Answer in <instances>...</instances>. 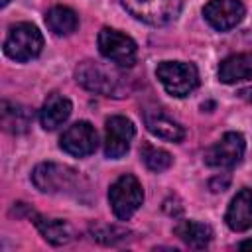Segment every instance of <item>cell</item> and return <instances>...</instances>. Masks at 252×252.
Listing matches in <instances>:
<instances>
[{
  "instance_id": "cell-16",
  "label": "cell",
  "mask_w": 252,
  "mask_h": 252,
  "mask_svg": "<svg viewBox=\"0 0 252 252\" xmlns=\"http://www.w3.org/2000/svg\"><path fill=\"white\" fill-rule=\"evenodd\" d=\"M175 236H179L181 242H185L189 248H207L211 238H213V230L209 224L199 222V220H181L175 224L173 228Z\"/></svg>"
},
{
  "instance_id": "cell-15",
  "label": "cell",
  "mask_w": 252,
  "mask_h": 252,
  "mask_svg": "<svg viewBox=\"0 0 252 252\" xmlns=\"http://www.w3.org/2000/svg\"><path fill=\"white\" fill-rule=\"evenodd\" d=\"M219 79L226 85L252 79V53H236L220 61Z\"/></svg>"
},
{
  "instance_id": "cell-13",
  "label": "cell",
  "mask_w": 252,
  "mask_h": 252,
  "mask_svg": "<svg viewBox=\"0 0 252 252\" xmlns=\"http://www.w3.org/2000/svg\"><path fill=\"white\" fill-rule=\"evenodd\" d=\"M144 124L146 128L161 138V140H169V142H181L185 138V130L179 122H175L173 118H169L167 114H163L159 108H152L144 112Z\"/></svg>"
},
{
  "instance_id": "cell-21",
  "label": "cell",
  "mask_w": 252,
  "mask_h": 252,
  "mask_svg": "<svg viewBox=\"0 0 252 252\" xmlns=\"http://www.w3.org/2000/svg\"><path fill=\"white\" fill-rule=\"evenodd\" d=\"M91 232H93V238H96L102 244H116V242L124 240L128 234V230L118 228L114 224H110V226L108 224H96L91 228Z\"/></svg>"
},
{
  "instance_id": "cell-12",
  "label": "cell",
  "mask_w": 252,
  "mask_h": 252,
  "mask_svg": "<svg viewBox=\"0 0 252 252\" xmlns=\"http://www.w3.org/2000/svg\"><path fill=\"white\" fill-rule=\"evenodd\" d=\"M224 220L236 232L252 228V189H242L232 197Z\"/></svg>"
},
{
  "instance_id": "cell-19",
  "label": "cell",
  "mask_w": 252,
  "mask_h": 252,
  "mask_svg": "<svg viewBox=\"0 0 252 252\" xmlns=\"http://www.w3.org/2000/svg\"><path fill=\"white\" fill-rule=\"evenodd\" d=\"M45 24L55 35H69L77 30L79 18H77L75 10H71L67 6H53L45 14Z\"/></svg>"
},
{
  "instance_id": "cell-14",
  "label": "cell",
  "mask_w": 252,
  "mask_h": 252,
  "mask_svg": "<svg viewBox=\"0 0 252 252\" xmlns=\"http://www.w3.org/2000/svg\"><path fill=\"white\" fill-rule=\"evenodd\" d=\"M71 110H73L71 100L65 98L63 94L55 93L43 102V106L39 110V122L45 130H55L71 116Z\"/></svg>"
},
{
  "instance_id": "cell-8",
  "label": "cell",
  "mask_w": 252,
  "mask_h": 252,
  "mask_svg": "<svg viewBox=\"0 0 252 252\" xmlns=\"http://www.w3.org/2000/svg\"><path fill=\"white\" fill-rule=\"evenodd\" d=\"M59 146L63 152L75 156V158H85L89 154H93L98 146V136H96V130L91 122H75L73 126H69L61 140H59Z\"/></svg>"
},
{
  "instance_id": "cell-24",
  "label": "cell",
  "mask_w": 252,
  "mask_h": 252,
  "mask_svg": "<svg viewBox=\"0 0 252 252\" xmlns=\"http://www.w3.org/2000/svg\"><path fill=\"white\" fill-rule=\"evenodd\" d=\"M8 2H10V0H0V4H2V6H6Z\"/></svg>"
},
{
  "instance_id": "cell-1",
  "label": "cell",
  "mask_w": 252,
  "mask_h": 252,
  "mask_svg": "<svg viewBox=\"0 0 252 252\" xmlns=\"http://www.w3.org/2000/svg\"><path fill=\"white\" fill-rule=\"evenodd\" d=\"M156 75L163 89L171 96H187L199 85V71L193 63L183 61H161L156 69Z\"/></svg>"
},
{
  "instance_id": "cell-6",
  "label": "cell",
  "mask_w": 252,
  "mask_h": 252,
  "mask_svg": "<svg viewBox=\"0 0 252 252\" xmlns=\"http://www.w3.org/2000/svg\"><path fill=\"white\" fill-rule=\"evenodd\" d=\"M98 51L108 61L130 67L136 61L138 45L130 35L112 28H102L98 32Z\"/></svg>"
},
{
  "instance_id": "cell-11",
  "label": "cell",
  "mask_w": 252,
  "mask_h": 252,
  "mask_svg": "<svg viewBox=\"0 0 252 252\" xmlns=\"http://www.w3.org/2000/svg\"><path fill=\"white\" fill-rule=\"evenodd\" d=\"M77 83H81L85 89L98 93V94H110L114 93V73L104 69L102 65L94 61H83L75 71Z\"/></svg>"
},
{
  "instance_id": "cell-3",
  "label": "cell",
  "mask_w": 252,
  "mask_h": 252,
  "mask_svg": "<svg viewBox=\"0 0 252 252\" xmlns=\"http://www.w3.org/2000/svg\"><path fill=\"white\" fill-rule=\"evenodd\" d=\"M108 201H110L112 213L120 220H128L142 207V201H144V191H142L140 181L130 173L120 175L110 185Z\"/></svg>"
},
{
  "instance_id": "cell-20",
  "label": "cell",
  "mask_w": 252,
  "mask_h": 252,
  "mask_svg": "<svg viewBox=\"0 0 252 252\" xmlns=\"http://www.w3.org/2000/svg\"><path fill=\"white\" fill-rule=\"evenodd\" d=\"M140 154H142V159L148 165V169L158 171V173L159 171H165L173 163V158H171L169 152H165L161 148H156L152 144H144L142 150H140Z\"/></svg>"
},
{
  "instance_id": "cell-22",
  "label": "cell",
  "mask_w": 252,
  "mask_h": 252,
  "mask_svg": "<svg viewBox=\"0 0 252 252\" xmlns=\"http://www.w3.org/2000/svg\"><path fill=\"white\" fill-rule=\"evenodd\" d=\"M240 96L252 104V87H250V89H242V91H240Z\"/></svg>"
},
{
  "instance_id": "cell-18",
  "label": "cell",
  "mask_w": 252,
  "mask_h": 252,
  "mask_svg": "<svg viewBox=\"0 0 252 252\" xmlns=\"http://www.w3.org/2000/svg\"><path fill=\"white\" fill-rule=\"evenodd\" d=\"M33 224L37 226L41 236L47 242H51L53 246L67 244L73 238V228L65 220H61V219H45V217L33 213Z\"/></svg>"
},
{
  "instance_id": "cell-10",
  "label": "cell",
  "mask_w": 252,
  "mask_h": 252,
  "mask_svg": "<svg viewBox=\"0 0 252 252\" xmlns=\"http://www.w3.org/2000/svg\"><path fill=\"white\" fill-rule=\"evenodd\" d=\"M203 16L215 30L226 32L244 18V4L240 0H209L203 8Z\"/></svg>"
},
{
  "instance_id": "cell-23",
  "label": "cell",
  "mask_w": 252,
  "mask_h": 252,
  "mask_svg": "<svg viewBox=\"0 0 252 252\" xmlns=\"http://www.w3.org/2000/svg\"><path fill=\"white\" fill-rule=\"evenodd\" d=\"M238 248H240V250H252V238H250V240L240 242V244H238Z\"/></svg>"
},
{
  "instance_id": "cell-5",
  "label": "cell",
  "mask_w": 252,
  "mask_h": 252,
  "mask_svg": "<svg viewBox=\"0 0 252 252\" xmlns=\"http://www.w3.org/2000/svg\"><path fill=\"white\" fill-rule=\"evenodd\" d=\"M126 12L150 26H165L181 12V0H118Z\"/></svg>"
},
{
  "instance_id": "cell-9",
  "label": "cell",
  "mask_w": 252,
  "mask_h": 252,
  "mask_svg": "<svg viewBox=\"0 0 252 252\" xmlns=\"http://www.w3.org/2000/svg\"><path fill=\"white\" fill-rule=\"evenodd\" d=\"M136 130L126 116H110L104 126V154L110 159L122 158L130 150Z\"/></svg>"
},
{
  "instance_id": "cell-17",
  "label": "cell",
  "mask_w": 252,
  "mask_h": 252,
  "mask_svg": "<svg viewBox=\"0 0 252 252\" xmlns=\"http://www.w3.org/2000/svg\"><path fill=\"white\" fill-rule=\"evenodd\" d=\"M2 126L6 132L10 134H24L28 132V128L32 126L33 114L28 106L18 104V102H2Z\"/></svg>"
},
{
  "instance_id": "cell-7",
  "label": "cell",
  "mask_w": 252,
  "mask_h": 252,
  "mask_svg": "<svg viewBox=\"0 0 252 252\" xmlns=\"http://www.w3.org/2000/svg\"><path fill=\"white\" fill-rule=\"evenodd\" d=\"M246 150V142L238 132H226L205 154V163L211 167H234Z\"/></svg>"
},
{
  "instance_id": "cell-2",
  "label": "cell",
  "mask_w": 252,
  "mask_h": 252,
  "mask_svg": "<svg viewBox=\"0 0 252 252\" xmlns=\"http://www.w3.org/2000/svg\"><path fill=\"white\" fill-rule=\"evenodd\" d=\"M43 35L41 32L28 22L16 24L10 28L8 37L4 41V51L14 61H30L41 53Z\"/></svg>"
},
{
  "instance_id": "cell-4",
  "label": "cell",
  "mask_w": 252,
  "mask_h": 252,
  "mask_svg": "<svg viewBox=\"0 0 252 252\" xmlns=\"http://www.w3.org/2000/svg\"><path fill=\"white\" fill-rule=\"evenodd\" d=\"M32 181L41 193H67L77 185L79 173L65 163L43 161L35 165Z\"/></svg>"
}]
</instances>
